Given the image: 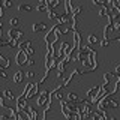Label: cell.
<instances>
[{
  "instance_id": "d6986e66",
  "label": "cell",
  "mask_w": 120,
  "mask_h": 120,
  "mask_svg": "<svg viewBox=\"0 0 120 120\" xmlns=\"http://www.w3.org/2000/svg\"><path fill=\"white\" fill-rule=\"evenodd\" d=\"M18 11H20V12H30V11H33V6L24 3V5H20V6H18Z\"/></svg>"
},
{
  "instance_id": "ffe728a7",
  "label": "cell",
  "mask_w": 120,
  "mask_h": 120,
  "mask_svg": "<svg viewBox=\"0 0 120 120\" xmlns=\"http://www.w3.org/2000/svg\"><path fill=\"white\" fill-rule=\"evenodd\" d=\"M47 11H48L47 3H44V2H39V3H38V6H36V12H47Z\"/></svg>"
},
{
  "instance_id": "7402d4cb",
  "label": "cell",
  "mask_w": 120,
  "mask_h": 120,
  "mask_svg": "<svg viewBox=\"0 0 120 120\" xmlns=\"http://www.w3.org/2000/svg\"><path fill=\"white\" fill-rule=\"evenodd\" d=\"M99 17H108V14H110V9H108L107 6H101V9H99Z\"/></svg>"
},
{
  "instance_id": "f1b7e54d",
  "label": "cell",
  "mask_w": 120,
  "mask_h": 120,
  "mask_svg": "<svg viewBox=\"0 0 120 120\" xmlns=\"http://www.w3.org/2000/svg\"><path fill=\"white\" fill-rule=\"evenodd\" d=\"M8 78V74L5 71V68H0V80H6Z\"/></svg>"
},
{
  "instance_id": "83f0119b",
  "label": "cell",
  "mask_w": 120,
  "mask_h": 120,
  "mask_svg": "<svg viewBox=\"0 0 120 120\" xmlns=\"http://www.w3.org/2000/svg\"><path fill=\"white\" fill-rule=\"evenodd\" d=\"M3 6H5V9H9V8H12V0H2Z\"/></svg>"
},
{
  "instance_id": "5b68a950",
  "label": "cell",
  "mask_w": 120,
  "mask_h": 120,
  "mask_svg": "<svg viewBox=\"0 0 120 120\" xmlns=\"http://www.w3.org/2000/svg\"><path fill=\"white\" fill-rule=\"evenodd\" d=\"M102 38H107V39H111L112 36H114V33H117L116 32V29H114V26H112V22L111 21H108V24H105V27L102 30Z\"/></svg>"
},
{
  "instance_id": "e0dca14e",
  "label": "cell",
  "mask_w": 120,
  "mask_h": 120,
  "mask_svg": "<svg viewBox=\"0 0 120 120\" xmlns=\"http://www.w3.org/2000/svg\"><path fill=\"white\" fill-rule=\"evenodd\" d=\"M3 96H5V99H6V101H15V99H17L15 93L12 92V90H9V89L3 90Z\"/></svg>"
},
{
  "instance_id": "6da1fadb",
  "label": "cell",
  "mask_w": 120,
  "mask_h": 120,
  "mask_svg": "<svg viewBox=\"0 0 120 120\" xmlns=\"http://www.w3.org/2000/svg\"><path fill=\"white\" fill-rule=\"evenodd\" d=\"M62 35V30H60V24L59 22H56V24H52L50 29H48V32L45 33V44H47V50H52V47H54L56 44H59V39Z\"/></svg>"
},
{
  "instance_id": "4316f807",
  "label": "cell",
  "mask_w": 120,
  "mask_h": 120,
  "mask_svg": "<svg viewBox=\"0 0 120 120\" xmlns=\"http://www.w3.org/2000/svg\"><path fill=\"white\" fill-rule=\"evenodd\" d=\"M93 5H98V6H105L107 5V0H92Z\"/></svg>"
},
{
  "instance_id": "5bb4252c",
  "label": "cell",
  "mask_w": 120,
  "mask_h": 120,
  "mask_svg": "<svg viewBox=\"0 0 120 120\" xmlns=\"http://www.w3.org/2000/svg\"><path fill=\"white\" fill-rule=\"evenodd\" d=\"M27 111H29V114H30V120H36L38 117H39V114H38V110L35 107H32V105H27Z\"/></svg>"
},
{
  "instance_id": "d4e9b609",
  "label": "cell",
  "mask_w": 120,
  "mask_h": 120,
  "mask_svg": "<svg viewBox=\"0 0 120 120\" xmlns=\"http://www.w3.org/2000/svg\"><path fill=\"white\" fill-rule=\"evenodd\" d=\"M47 14H48V20L50 21H56V11L54 9H48Z\"/></svg>"
},
{
  "instance_id": "30bf717a",
  "label": "cell",
  "mask_w": 120,
  "mask_h": 120,
  "mask_svg": "<svg viewBox=\"0 0 120 120\" xmlns=\"http://www.w3.org/2000/svg\"><path fill=\"white\" fill-rule=\"evenodd\" d=\"M48 29V26L45 24L44 21H41V22H35V24L32 26V30H33V33H39V32H45V30Z\"/></svg>"
},
{
  "instance_id": "836d02e7",
  "label": "cell",
  "mask_w": 120,
  "mask_h": 120,
  "mask_svg": "<svg viewBox=\"0 0 120 120\" xmlns=\"http://www.w3.org/2000/svg\"><path fill=\"white\" fill-rule=\"evenodd\" d=\"M114 8H117L120 11V0H114Z\"/></svg>"
},
{
  "instance_id": "e575fe53",
  "label": "cell",
  "mask_w": 120,
  "mask_h": 120,
  "mask_svg": "<svg viewBox=\"0 0 120 120\" xmlns=\"http://www.w3.org/2000/svg\"><path fill=\"white\" fill-rule=\"evenodd\" d=\"M114 74L120 75V65H117V66H116V69H114Z\"/></svg>"
},
{
  "instance_id": "44dd1931",
  "label": "cell",
  "mask_w": 120,
  "mask_h": 120,
  "mask_svg": "<svg viewBox=\"0 0 120 120\" xmlns=\"http://www.w3.org/2000/svg\"><path fill=\"white\" fill-rule=\"evenodd\" d=\"M32 45H33L32 41H24V42H20V44H18V47H17V48H21V50H27L29 47H32Z\"/></svg>"
},
{
  "instance_id": "52a82bcc",
  "label": "cell",
  "mask_w": 120,
  "mask_h": 120,
  "mask_svg": "<svg viewBox=\"0 0 120 120\" xmlns=\"http://www.w3.org/2000/svg\"><path fill=\"white\" fill-rule=\"evenodd\" d=\"M21 36H24V33H22L20 29H17V27H11L9 30H8V39H17V41H20Z\"/></svg>"
},
{
  "instance_id": "3957f363",
  "label": "cell",
  "mask_w": 120,
  "mask_h": 120,
  "mask_svg": "<svg viewBox=\"0 0 120 120\" xmlns=\"http://www.w3.org/2000/svg\"><path fill=\"white\" fill-rule=\"evenodd\" d=\"M30 56L26 52V50H21V48H18L17 54H15V63H17L18 66H22V65H27V60H29Z\"/></svg>"
},
{
  "instance_id": "f546056e",
  "label": "cell",
  "mask_w": 120,
  "mask_h": 120,
  "mask_svg": "<svg viewBox=\"0 0 120 120\" xmlns=\"http://www.w3.org/2000/svg\"><path fill=\"white\" fill-rule=\"evenodd\" d=\"M33 77H35V72H33V71H27V72H26V78H29V80H32Z\"/></svg>"
},
{
  "instance_id": "7a4b0ae2",
  "label": "cell",
  "mask_w": 120,
  "mask_h": 120,
  "mask_svg": "<svg viewBox=\"0 0 120 120\" xmlns=\"http://www.w3.org/2000/svg\"><path fill=\"white\" fill-rule=\"evenodd\" d=\"M50 99H51V92L50 90H42V92L39 93V96H38V99H36V105L39 108H44L45 104H47Z\"/></svg>"
},
{
  "instance_id": "d6a6232c",
  "label": "cell",
  "mask_w": 120,
  "mask_h": 120,
  "mask_svg": "<svg viewBox=\"0 0 120 120\" xmlns=\"http://www.w3.org/2000/svg\"><path fill=\"white\" fill-rule=\"evenodd\" d=\"M63 77H65V72H60V71H57V78H59V80H62Z\"/></svg>"
},
{
  "instance_id": "9c48e42d",
  "label": "cell",
  "mask_w": 120,
  "mask_h": 120,
  "mask_svg": "<svg viewBox=\"0 0 120 120\" xmlns=\"http://www.w3.org/2000/svg\"><path fill=\"white\" fill-rule=\"evenodd\" d=\"M24 77H26V72L24 71H21V69H18L17 72L14 74V77H12V80H14V84H21L22 80H24Z\"/></svg>"
},
{
  "instance_id": "8fae6325",
  "label": "cell",
  "mask_w": 120,
  "mask_h": 120,
  "mask_svg": "<svg viewBox=\"0 0 120 120\" xmlns=\"http://www.w3.org/2000/svg\"><path fill=\"white\" fill-rule=\"evenodd\" d=\"M38 93H39V82H33L32 89H30V92H29V95H27V99H33Z\"/></svg>"
},
{
  "instance_id": "603a6c76",
  "label": "cell",
  "mask_w": 120,
  "mask_h": 120,
  "mask_svg": "<svg viewBox=\"0 0 120 120\" xmlns=\"http://www.w3.org/2000/svg\"><path fill=\"white\" fill-rule=\"evenodd\" d=\"M9 26H11V27H18V26H20V18L12 17V18L9 20Z\"/></svg>"
},
{
  "instance_id": "2e32d148",
  "label": "cell",
  "mask_w": 120,
  "mask_h": 120,
  "mask_svg": "<svg viewBox=\"0 0 120 120\" xmlns=\"http://www.w3.org/2000/svg\"><path fill=\"white\" fill-rule=\"evenodd\" d=\"M87 44L92 47V45H98L99 44V39H98V36H96V33H89V36H87Z\"/></svg>"
},
{
  "instance_id": "7c38bea8",
  "label": "cell",
  "mask_w": 120,
  "mask_h": 120,
  "mask_svg": "<svg viewBox=\"0 0 120 120\" xmlns=\"http://www.w3.org/2000/svg\"><path fill=\"white\" fill-rule=\"evenodd\" d=\"M66 101L68 102H80V96H78V93L77 92H69L66 95Z\"/></svg>"
},
{
  "instance_id": "1f68e13d",
  "label": "cell",
  "mask_w": 120,
  "mask_h": 120,
  "mask_svg": "<svg viewBox=\"0 0 120 120\" xmlns=\"http://www.w3.org/2000/svg\"><path fill=\"white\" fill-rule=\"evenodd\" d=\"M27 65H29V66H33V65H35V59H33L32 56H30L29 60H27Z\"/></svg>"
},
{
  "instance_id": "277c9868",
  "label": "cell",
  "mask_w": 120,
  "mask_h": 120,
  "mask_svg": "<svg viewBox=\"0 0 120 120\" xmlns=\"http://www.w3.org/2000/svg\"><path fill=\"white\" fill-rule=\"evenodd\" d=\"M59 45H60V56H62V59L63 57H69L71 59L72 51H74V45L69 44V42H60Z\"/></svg>"
},
{
  "instance_id": "484cf974",
  "label": "cell",
  "mask_w": 120,
  "mask_h": 120,
  "mask_svg": "<svg viewBox=\"0 0 120 120\" xmlns=\"http://www.w3.org/2000/svg\"><path fill=\"white\" fill-rule=\"evenodd\" d=\"M110 42H111V39H107V38H104V39L99 42V45H101L102 48H105V47H108V45H110Z\"/></svg>"
},
{
  "instance_id": "4fadbf2b",
  "label": "cell",
  "mask_w": 120,
  "mask_h": 120,
  "mask_svg": "<svg viewBox=\"0 0 120 120\" xmlns=\"http://www.w3.org/2000/svg\"><path fill=\"white\" fill-rule=\"evenodd\" d=\"M99 92H101V86H93V87H90V89L87 90V93H86V96H87L89 99H90V98H93L95 95H98Z\"/></svg>"
},
{
  "instance_id": "ba28073f",
  "label": "cell",
  "mask_w": 120,
  "mask_h": 120,
  "mask_svg": "<svg viewBox=\"0 0 120 120\" xmlns=\"http://www.w3.org/2000/svg\"><path fill=\"white\" fill-rule=\"evenodd\" d=\"M27 101H29V99H27V98H26V96L21 93V95L18 96L17 99H15V102H17L15 108H17V110H24V108L27 107Z\"/></svg>"
},
{
  "instance_id": "8992f818",
  "label": "cell",
  "mask_w": 120,
  "mask_h": 120,
  "mask_svg": "<svg viewBox=\"0 0 120 120\" xmlns=\"http://www.w3.org/2000/svg\"><path fill=\"white\" fill-rule=\"evenodd\" d=\"M72 45H74V50H80L81 48V33L78 30H72Z\"/></svg>"
},
{
  "instance_id": "9a60e30c",
  "label": "cell",
  "mask_w": 120,
  "mask_h": 120,
  "mask_svg": "<svg viewBox=\"0 0 120 120\" xmlns=\"http://www.w3.org/2000/svg\"><path fill=\"white\" fill-rule=\"evenodd\" d=\"M82 12H84V6H82V5H78V6H72V14H71V15L78 18Z\"/></svg>"
},
{
  "instance_id": "cb8c5ba5",
  "label": "cell",
  "mask_w": 120,
  "mask_h": 120,
  "mask_svg": "<svg viewBox=\"0 0 120 120\" xmlns=\"http://www.w3.org/2000/svg\"><path fill=\"white\" fill-rule=\"evenodd\" d=\"M32 84H33V81H29L27 84H26V87H24V90H22V95H24L26 98H27V95H29V92H30V89H32Z\"/></svg>"
},
{
  "instance_id": "4dcf8cb0",
  "label": "cell",
  "mask_w": 120,
  "mask_h": 120,
  "mask_svg": "<svg viewBox=\"0 0 120 120\" xmlns=\"http://www.w3.org/2000/svg\"><path fill=\"white\" fill-rule=\"evenodd\" d=\"M26 52H27L29 56H33V54H35V48H33V45H32V47H29L27 50H26Z\"/></svg>"
},
{
  "instance_id": "ac0fdd59",
  "label": "cell",
  "mask_w": 120,
  "mask_h": 120,
  "mask_svg": "<svg viewBox=\"0 0 120 120\" xmlns=\"http://www.w3.org/2000/svg\"><path fill=\"white\" fill-rule=\"evenodd\" d=\"M11 66V62H9V59L8 57H5V56L2 54V52H0V68H9Z\"/></svg>"
}]
</instances>
